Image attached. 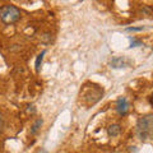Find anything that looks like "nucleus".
<instances>
[{"label": "nucleus", "mask_w": 153, "mask_h": 153, "mask_svg": "<svg viewBox=\"0 0 153 153\" xmlns=\"http://www.w3.org/2000/svg\"><path fill=\"white\" fill-rule=\"evenodd\" d=\"M102 96H103V89H101L100 87H93L85 91L83 98L87 102V105H94L102 98Z\"/></svg>", "instance_id": "3"}, {"label": "nucleus", "mask_w": 153, "mask_h": 153, "mask_svg": "<svg viewBox=\"0 0 153 153\" xmlns=\"http://www.w3.org/2000/svg\"><path fill=\"white\" fill-rule=\"evenodd\" d=\"M129 101L126 97H119L117 101H116V111L120 116H125V115L129 112Z\"/></svg>", "instance_id": "4"}, {"label": "nucleus", "mask_w": 153, "mask_h": 153, "mask_svg": "<svg viewBox=\"0 0 153 153\" xmlns=\"http://www.w3.org/2000/svg\"><path fill=\"white\" fill-rule=\"evenodd\" d=\"M51 33H44V35L41 36V41L44 42V44H49V42L51 41Z\"/></svg>", "instance_id": "9"}, {"label": "nucleus", "mask_w": 153, "mask_h": 153, "mask_svg": "<svg viewBox=\"0 0 153 153\" xmlns=\"http://www.w3.org/2000/svg\"><path fill=\"white\" fill-rule=\"evenodd\" d=\"M143 30H144V27H129V28H126L128 32H139Z\"/></svg>", "instance_id": "12"}, {"label": "nucleus", "mask_w": 153, "mask_h": 153, "mask_svg": "<svg viewBox=\"0 0 153 153\" xmlns=\"http://www.w3.org/2000/svg\"><path fill=\"white\" fill-rule=\"evenodd\" d=\"M106 153H112V152H106Z\"/></svg>", "instance_id": "16"}, {"label": "nucleus", "mask_w": 153, "mask_h": 153, "mask_svg": "<svg viewBox=\"0 0 153 153\" xmlns=\"http://www.w3.org/2000/svg\"><path fill=\"white\" fill-rule=\"evenodd\" d=\"M3 128H4V117H3V115L0 114V131L3 130Z\"/></svg>", "instance_id": "14"}, {"label": "nucleus", "mask_w": 153, "mask_h": 153, "mask_svg": "<svg viewBox=\"0 0 153 153\" xmlns=\"http://www.w3.org/2000/svg\"><path fill=\"white\" fill-rule=\"evenodd\" d=\"M46 54V50H44L41 54H38V56L36 57V63H35V68H36V71L38 73L41 69V64H42V60H44V56Z\"/></svg>", "instance_id": "8"}, {"label": "nucleus", "mask_w": 153, "mask_h": 153, "mask_svg": "<svg viewBox=\"0 0 153 153\" xmlns=\"http://www.w3.org/2000/svg\"><path fill=\"white\" fill-rule=\"evenodd\" d=\"M137 135L140 140H147L153 137V115L148 114L138 119L137 121Z\"/></svg>", "instance_id": "1"}, {"label": "nucleus", "mask_w": 153, "mask_h": 153, "mask_svg": "<svg viewBox=\"0 0 153 153\" xmlns=\"http://www.w3.org/2000/svg\"><path fill=\"white\" fill-rule=\"evenodd\" d=\"M142 46V41L137 40V38H130V47H138Z\"/></svg>", "instance_id": "11"}, {"label": "nucleus", "mask_w": 153, "mask_h": 153, "mask_svg": "<svg viewBox=\"0 0 153 153\" xmlns=\"http://www.w3.org/2000/svg\"><path fill=\"white\" fill-rule=\"evenodd\" d=\"M129 151H130V152H138L137 147H130V148H129Z\"/></svg>", "instance_id": "15"}, {"label": "nucleus", "mask_w": 153, "mask_h": 153, "mask_svg": "<svg viewBox=\"0 0 153 153\" xmlns=\"http://www.w3.org/2000/svg\"><path fill=\"white\" fill-rule=\"evenodd\" d=\"M44 125V119H41V117H38L37 120H35V123H33V125L31 126V134L32 135H36V134L40 131V129L41 126Z\"/></svg>", "instance_id": "7"}, {"label": "nucleus", "mask_w": 153, "mask_h": 153, "mask_svg": "<svg viewBox=\"0 0 153 153\" xmlns=\"http://www.w3.org/2000/svg\"><path fill=\"white\" fill-rule=\"evenodd\" d=\"M22 13L19 8L12 4H5V5L0 7V21L5 25H13L21 19Z\"/></svg>", "instance_id": "2"}, {"label": "nucleus", "mask_w": 153, "mask_h": 153, "mask_svg": "<svg viewBox=\"0 0 153 153\" xmlns=\"http://www.w3.org/2000/svg\"><path fill=\"white\" fill-rule=\"evenodd\" d=\"M140 12H142L143 14H147V16H151V14L153 13V8L148 7V5H144V7L140 9Z\"/></svg>", "instance_id": "10"}, {"label": "nucleus", "mask_w": 153, "mask_h": 153, "mask_svg": "<svg viewBox=\"0 0 153 153\" xmlns=\"http://www.w3.org/2000/svg\"><path fill=\"white\" fill-rule=\"evenodd\" d=\"M129 64H130L129 60L124 56H116V57H114V59H111V61H110V66H111L112 69L125 68V66H128Z\"/></svg>", "instance_id": "5"}, {"label": "nucleus", "mask_w": 153, "mask_h": 153, "mask_svg": "<svg viewBox=\"0 0 153 153\" xmlns=\"http://www.w3.org/2000/svg\"><path fill=\"white\" fill-rule=\"evenodd\" d=\"M27 112L36 114V107H35V105H28V106H27Z\"/></svg>", "instance_id": "13"}, {"label": "nucleus", "mask_w": 153, "mask_h": 153, "mask_svg": "<svg viewBox=\"0 0 153 153\" xmlns=\"http://www.w3.org/2000/svg\"><path fill=\"white\" fill-rule=\"evenodd\" d=\"M120 133H121L120 124H111V125L107 128V134H108V137H111V138L120 135Z\"/></svg>", "instance_id": "6"}]
</instances>
